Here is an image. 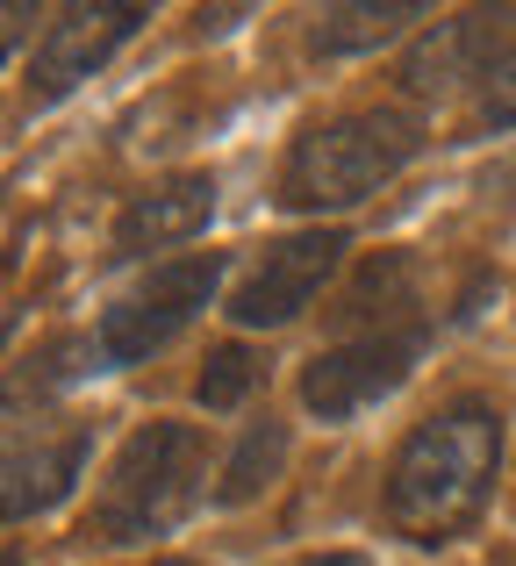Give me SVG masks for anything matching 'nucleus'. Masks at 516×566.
Wrapping results in <instances>:
<instances>
[{"label":"nucleus","instance_id":"f8f14e48","mask_svg":"<svg viewBox=\"0 0 516 566\" xmlns=\"http://www.w3.org/2000/svg\"><path fill=\"white\" fill-rule=\"evenodd\" d=\"M402 22H417L409 0H351V8H323L316 22H308V51H323V57L373 51V43H388Z\"/></svg>","mask_w":516,"mask_h":566},{"label":"nucleus","instance_id":"6e6552de","mask_svg":"<svg viewBox=\"0 0 516 566\" xmlns=\"http://www.w3.org/2000/svg\"><path fill=\"white\" fill-rule=\"evenodd\" d=\"M144 8L137 0H101V8H65L36 43V65H29V94L36 101H65L80 80H94L129 36H137Z\"/></svg>","mask_w":516,"mask_h":566},{"label":"nucleus","instance_id":"ddd939ff","mask_svg":"<svg viewBox=\"0 0 516 566\" xmlns=\"http://www.w3.org/2000/svg\"><path fill=\"white\" fill-rule=\"evenodd\" d=\"M280 459H287V430H280L273 416H265V423L252 430V438L238 444V459L223 467V502H252L259 488L280 473Z\"/></svg>","mask_w":516,"mask_h":566},{"label":"nucleus","instance_id":"f03ea898","mask_svg":"<svg viewBox=\"0 0 516 566\" xmlns=\"http://www.w3.org/2000/svg\"><path fill=\"white\" fill-rule=\"evenodd\" d=\"M201 473H209V452H201L194 423H137L86 510V538L129 545L172 531L201 502Z\"/></svg>","mask_w":516,"mask_h":566},{"label":"nucleus","instance_id":"423d86ee","mask_svg":"<svg viewBox=\"0 0 516 566\" xmlns=\"http://www.w3.org/2000/svg\"><path fill=\"white\" fill-rule=\"evenodd\" d=\"M423 352V331L409 337H337L330 352H316L302 374V401L323 416V423H345V416H359L366 401L394 395V387L409 380V366H417Z\"/></svg>","mask_w":516,"mask_h":566},{"label":"nucleus","instance_id":"9d476101","mask_svg":"<svg viewBox=\"0 0 516 566\" xmlns=\"http://www.w3.org/2000/svg\"><path fill=\"white\" fill-rule=\"evenodd\" d=\"M215 216V180L209 172H180V180L137 193L115 222V251L123 259H144V251H166V244H187L194 230H209Z\"/></svg>","mask_w":516,"mask_h":566},{"label":"nucleus","instance_id":"1a4fd4ad","mask_svg":"<svg viewBox=\"0 0 516 566\" xmlns=\"http://www.w3.org/2000/svg\"><path fill=\"white\" fill-rule=\"evenodd\" d=\"M509 22L516 14H503V8H474V14H460V22H438L431 36L409 51V65H402V86L409 94H423V101H445L452 86H466V80H488L495 65H503V51H509Z\"/></svg>","mask_w":516,"mask_h":566},{"label":"nucleus","instance_id":"4468645a","mask_svg":"<svg viewBox=\"0 0 516 566\" xmlns=\"http://www.w3.org/2000/svg\"><path fill=\"white\" fill-rule=\"evenodd\" d=\"M259 366H265V359H259L252 345H215L209 366H201V380H194L201 409H238V401L259 387Z\"/></svg>","mask_w":516,"mask_h":566},{"label":"nucleus","instance_id":"9b49d317","mask_svg":"<svg viewBox=\"0 0 516 566\" xmlns=\"http://www.w3.org/2000/svg\"><path fill=\"white\" fill-rule=\"evenodd\" d=\"M337 331L345 337H409L417 323V265L402 251H380L359 280H351L345 308H337Z\"/></svg>","mask_w":516,"mask_h":566},{"label":"nucleus","instance_id":"f3484780","mask_svg":"<svg viewBox=\"0 0 516 566\" xmlns=\"http://www.w3.org/2000/svg\"><path fill=\"white\" fill-rule=\"evenodd\" d=\"M22 22H29V8H0V57H8V43L22 36Z\"/></svg>","mask_w":516,"mask_h":566},{"label":"nucleus","instance_id":"a211bd4d","mask_svg":"<svg viewBox=\"0 0 516 566\" xmlns=\"http://www.w3.org/2000/svg\"><path fill=\"white\" fill-rule=\"evenodd\" d=\"M302 566H373L366 553H316V559H302Z\"/></svg>","mask_w":516,"mask_h":566},{"label":"nucleus","instance_id":"f257e3e1","mask_svg":"<svg viewBox=\"0 0 516 566\" xmlns=\"http://www.w3.org/2000/svg\"><path fill=\"white\" fill-rule=\"evenodd\" d=\"M503 467V416L488 401H452L402 438L388 467V524L417 545H445L481 516Z\"/></svg>","mask_w":516,"mask_h":566},{"label":"nucleus","instance_id":"6ab92c4d","mask_svg":"<svg viewBox=\"0 0 516 566\" xmlns=\"http://www.w3.org/2000/svg\"><path fill=\"white\" fill-rule=\"evenodd\" d=\"M151 566H187V559H151Z\"/></svg>","mask_w":516,"mask_h":566},{"label":"nucleus","instance_id":"dca6fc26","mask_svg":"<svg viewBox=\"0 0 516 566\" xmlns=\"http://www.w3.org/2000/svg\"><path fill=\"white\" fill-rule=\"evenodd\" d=\"M481 108H488V123H516V43L503 51V65L488 72V101H481Z\"/></svg>","mask_w":516,"mask_h":566},{"label":"nucleus","instance_id":"2eb2a0df","mask_svg":"<svg viewBox=\"0 0 516 566\" xmlns=\"http://www.w3.org/2000/svg\"><path fill=\"white\" fill-rule=\"evenodd\" d=\"M80 352L86 345H72V337H65V345H51V352H43V374H14L8 387H0V416H14V409H29V401H43V395H51V387L57 380H72V374H80V366H72V359H80Z\"/></svg>","mask_w":516,"mask_h":566},{"label":"nucleus","instance_id":"20e7f679","mask_svg":"<svg viewBox=\"0 0 516 566\" xmlns=\"http://www.w3.org/2000/svg\"><path fill=\"white\" fill-rule=\"evenodd\" d=\"M215 280H223V259H215V251H194V259L151 265V280H137V287H129L123 302L101 316V359H115V366L151 359V352L166 345L172 331H187V323L209 308Z\"/></svg>","mask_w":516,"mask_h":566},{"label":"nucleus","instance_id":"aec40b11","mask_svg":"<svg viewBox=\"0 0 516 566\" xmlns=\"http://www.w3.org/2000/svg\"><path fill=\"white\" fill-rule=\"evenodd\" d=\"M0 566H22V559H8V553H0Z\"/></svg>","mask_w":516,"mask_h":566},{"label":"nucleus","instance_id":"39448f33","mask_svg":"<svg viewBox=\"0 0 516 566\" xmlns=\"http://www.w3.org/2000/svg\"><path fill=\"white\" fill-rule=\"evenodd\" d=\"M86 452H94V430L72 423V416H43L0 438V524H22V516L51 510L72 495Z\"/></svg>","mask_w":516,"mask_h":566},{"label":"nucleus","instance_id":"0eeeda50","mask_svg":"<svg viewBox=\"0 0 516 566\" xmlns=\"http://www.w3.org/2000/svg\"><path fill=\"white\" fill-rule=\"evenodd\" d=\"M337 259H345V230L287 237V244H273L252 265V280H244L238 302H230V316H238L244 331H280V323H294L323 294V280L337 273Z\"/></svg>","mask_w":516,"mask_h":566},{"label":"nucleus","instance_id":"7ed1b4c3","mask_svg":"<svg viewBox=\"0 0 516 566\" xmlns=\"http://www.w3.org/2000/svg\"><path fill=\"white\" fill-rule=\"evenodd\" d=\"M423 129L402 108H366V115H337V123L308 129L280 166V208L294 216H323V208H351L366 193H380L394 172L417 158Z\"/></svg>","mask_w":516,"mask_h":566}]
</instances>
